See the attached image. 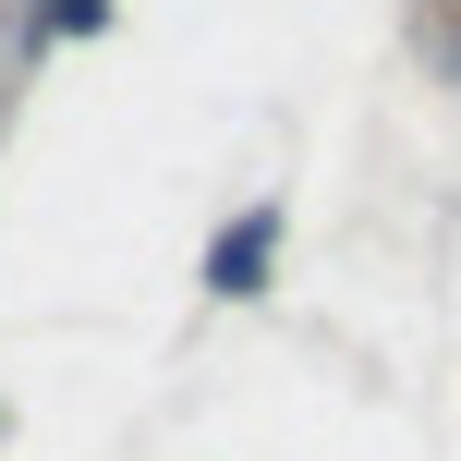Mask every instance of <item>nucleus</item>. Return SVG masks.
Segmentation results:
<instances>
[{
    "label": "nucleus",
    "mask_w": 461,
    "mask_h": 461,
    "mask_svg": "<svg viewBox=\"0 0 461 461\" xmlns=\"http://www.w3.org/2000/svg\"><path fill=\"white\" fill-rule=\"evenodd\" d=\"M267 255H279V207L230 219V230H219V255H207V292H255V279H267Z\"/></svg>",
    "instance_id": "nucleus-1"
},
{
    "label": "nucleus",
    "mask_w": 461,
    "mask_h": 461,
    "mask_svg": "<svg viewBox=\"0 0 461 461\" xmlns=\"http://www.w3.org/2000/svg\"><path fill=\"white\" fill-rule=\"evenodd\" d=\"M61 24H97V0H61Z\"/></svg>",
    "instance_id": "nucleus-2"
}]
</instances>
